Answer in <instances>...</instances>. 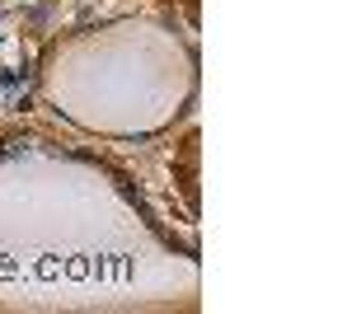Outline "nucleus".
Here are the masks:
<instances>
[]
</instances>
